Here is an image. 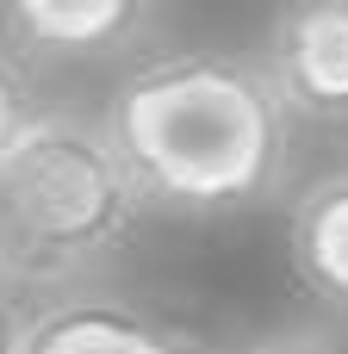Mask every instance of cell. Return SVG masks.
I'll return each mask as SVG.
<instances>
[{"mask_svg": "<svg viewBox=\"0 0 348 354\" xmlns=\"http://www.w3.org/2000/svg\"><path fill=\"white\" fill-rule=\"evenodd\" d=\"M50 106L37 100V81H31V56L25 50H12L6 37H0V156L44 118Z\"/></svg>", "mask_w": 348, "mask_h": 354, "instance_id": "7", "label": "cell"}, {"mask_svg": "<svg viewBox=\"0 0 348 354\" xmlns=\"http://www.w3.org/2000/svg\"><path fill=\"white\" fill-rule=\"evenodd\" d=\"M149 6L137 0H12L0 12V37L25 56H106L137 44Z\"/></svg>", "mask_w": 348, "mask_h": 354, "instance_id": "5", "label": "cell"}, {"mask_svg": "<svg viewBox=\"0 0 348 354\" xmlns=\"http://www.w3.org/2000/svg\"><path fill=\"white\" fill-rule=\"evenodd\" d=\"M237 354H342V342H336L330 330H305V324H293V330H268V336L243 342Z\"/></svg>", "mask_w": 348, "mask_h": 354, "instance_id": "8", "label": "cell"}, {"mask_svg": "<svg viewBox=\"0 0 348 354\" xmlns=\"http://www.w3.org/2000/svg\"><path fill=\"white\" fill-rule=\"evenodd\" d=\"M19 330H25V311H19L12 286L0 280V354H19Z\"/></svg>", "mask_w": 348, "mask_h": 354, "instance_id": "9", "label": "cell"}, {"mask_svg": "<svg viewBox=\"0 0 348 354\" xmlns=\"http://www.w3.org/2000/svg\"><path fill=\"white\" fill-rule=\"evenodd\" d=\"M106 137L156 212H243L293 168V106L249 50L181 44L131 62L106 93Z\"/></svg>", "mask_w": 348, "mask_h": 354, "instance_id": "1", "label": "cell"}, {"mask_svg": "<svg viewBox=\"0 0 348 354\" xmlns=\"http://www.w3.org/2000/svg\"><path fill=\"white\" fill-rule=\"evenodd\" d=\"M19 354H199V342L125 292L75 286L25 311Z\"/></svg>", "mask_w": 348, "mask_h": 354, "instance_id": "4", "label": "cell"}, {"mask_svg": "<svg viewBox=\"0 0 348 354\" xmlns=\"http://www.w3.org/2000/svg\"><path fill=\"white\" fill-rule=\"evenodd\" d=\"M286 249H293L299 280L324 305L348 311V162L299 187L286 212Z\"/></svg>", "mask_w": 348, "mask_h": 354, "instance_id": "6", "label": "cell"}, {"mask_svg": "<svg viewBox=\"0 0 348 354\" xmlns=\"http://www.w3.org/2000/svg\"><path fill=\"white\" fill-rule=\"evenodd\" d=\"M262 62L293 118L348 124V0H299L268 19Z\"/></svg>", "mask_w": 348, "mask_h": 354, "instance_id": "3", "label": "cell"}, {"mask_svg": "<svg viewBox=\"0 0 348 354\" xmlns=\"http://www.w3.org/2000/svg\"><path fill=\"white\" fill-rule=\"evenodd\" d=\"M143 218L106 118L50 106L0 156V280L19 286H75L112 261Z\"/></svg>", "mask_w": 348, "mask_h": 354, "instance_id": "2", "label": "cell"}]
</instances>
